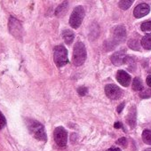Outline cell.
I'll return each mask as SVG.
<instances>
[{
	"instance_id": "cell-25",
	"label": "cell",
	"mask_w": 151,
	"mask_h": 151,
	"mask_svg": "<svg viewBox=\"0 0 151 151\" xmlns=\"http://www.w3.org/2000/svg\"><path fill=\"white\" fill-rule=\"evenodd\" d=\"M124 108V102H123V103H121L118 107H117V109H116V110H117V113H121V111L123 110V109Z\"/></svg>"
},
{
	"instance_id": "cell-20",
	"label": "cell",
	"mask_w": 151,
	"mask_h": 151,
	"mask_svg": "<svg viewBox=\"0 0 151 151\" xmlns=\"http://www.w3.org/2000/svg\"><path fill=\"white\" fill-rule=\"evenodd\" d=\"M128 45L132 49V50H139V44L137 39H131L128 43Z\"/></svg>"
},
{
	"instance_id": "cell-5",
	"label": "cell",
	"mask_w": 151,
	"mask_h": 151,
	"mask_svg": "<svg viewBox=\"0 0 151 151\" xmlns=\"http://www.w3.org/2000/svg\"><path fill=\"white\" fill-rule=\"evenodd\" d=\"M85 14H86V12H85V9L83 6H79L75 7L70 15V18H69L70 26L73 29H78L81 25V23L84 20Z\"/></svg>"
},
{
	"instance_id": "cell-1",
	"label": "cell",
	"mask_w": 151,
	"mask_h": 151,
	"mask_svg": "<svg viewBox=\"0 0 151 151\" xmlns=\"http://www.w3.org/2000/svg\"><path fill=\"white\" fill-rule=\"evenodd\" d=\"M27 127L30 132V134L37 139L45 141L47 139V136L45 133V130L44 125L39 123L38 121H36L34 119H27Z\"/></svg>"
},
{
	"instance_id": "cell-22",
	"label": "cell",
	"mask_w": 151,
	"mask_h": 151,
	"mask_svg": "<svg viewBox=\"0 0 151 151\" xmlns=\"http://www.w3.org/2000/svg\"><path fill=\"white\" fill-rule=\"evenodd\" d=\"M78 93H79V95H81V96H85L86 94H87L88 90H87V88H86V87H85V86H81V87H79V88L78 89Z\"/></svg>"
},
{
	"instance_id": "cell-12",
	"label": "cell",
	"mask_w": 151,
	"mask_h": 151,
	"mask_svg": "<svg viewBox=\"0 0 151 151\" xmlns=\"http://www.w3.org/2000/svg\"><path fill=\"white\" fill-rule=\"evenodd\" d=\"M126 122H127V124H129V125L132 128H133L135 126V124H136V109H135V107L131 108V109L127 115Z\"/></svg>"
},
{
	"instance_id": "cell-24",
	"label": "cell",
	"mask_w": 151,
	"mask_h": 151,
	"mask_svg": "<svg viewBox=\"0 0 151 151\" xmlns=\"http://www.w3.org/2000/svg\"><path fill=\"white\" fill-rule=\"evenodd\" d=\"M139 95L141 96V98H151V91L150 90L143 91L142 93H140Z\"/></svg>"
},
{
	"instance_id": "cell-13",
	"label": "cell",
	"mask_w": 151,
	"mask_h": 151,
	"mask_svg": "<svg viewBox=\"0 0 151 151\" xmlns=\"http://www.w3.org/2000/svg\"><path fill=\"white\" fill-rule=\"evenodd\" d=\"M62 37L67 45H70L75 38V34L70 29H65L62 32Z\"/></svg>"
},
{
	"instance_id": "cell-10",
	"label": "cell",
	"mask_w": 151,
	"mask_h": 151,
	"mask_svg": "<svg viewBox=\"0 0 151 151\" xmlns=\"http://www.w3.org/2000/svg\"><path fill=\"white\" fill-rule=\"evenodd\" d=\"M116 80L122 86L127 87L131 83V77L127 72L120 69L116 73Z\"/></svg>"
},
{
	"instance_id": "cell-9",
	"label": "cell",
	"mask_w": 151,
	"mask_h": 151,
	"mask_svg": "<svg viewBox=\"0 0 151 151\" xmlns=\"http://www.w3.org/2000/svg\"><path fill=\"white\" fill-rule=\"evenodd\" d=\"M149 12H150V6L146 3H141L135 7L133 11V15L135 18L139 19L146 16Z\"/></svg>"
},
{
	"instance_id": "cell-21",
	"label": "cell",
	"mask_w": 151,
	"mask_h": 151,
	"mask_svg": "<svg viewBox=\"0 0 151 151\" xmlns=\"http://www.w3.org/2000/svg\"><path fill=\"white\" fill-rule=\"evenodd\" d=\"M6 124V117L5 116L1 113V111H0V130H1L2 128H4Z\"/></svg>"
},
{
	"instance_id": "cell-23",
	"label": "cell",
	"mask_w": 151,
	"mask_h": 151,
	"mask_svg": "<svg viewBox=\"0 0 151 151\" xmlns=\"http://www.w3.org/2000/svg\"><path fill=\"white\" fill-rule=\"evenodd\" d=\"M116 144H118L120 146H123V147H126L127 146V139L124 137H122L116 141Z\"/></svg>"
},
{
	"instance_id": "cell-19",
	"label": "cell",
	"mask_w": 151,
	"mask_h": 151,
	"mask_svg": "<svg viewBox=\"0 0 151 151\" xmlns=\"http://www.w3.org/2000/svg\"><path fill=\"white\" fill-rule=\"evenodd\" d=\"M141 30L143 32H147V33H151V22H145L141 24L140 27Z\"/></svg>"
},
{
	"instance_id": "cell-18",
	"label": "cell",
	"mask_w": 151,
	"mask_h": 151,
	"mask_svg": "<svg viewBox=\"0 0 151 151\" xmlns=\"http://www.w3.org/2000/svg\"><path fill=\"white\" fill-rule=\"evenodd\" d=\"M65 7H66V8L68 7V2H64V3H62L60 6H59L58 8L56 9L55 14H56L57 16H60L61 14H64V13H65V10H66Z\"/></svg>"
},
{
	"instance_id": "cell-6",
	"label": "cell",
	"mask_w": 151,
	"mask_h": 151,
	"mask_svg": "<svg viewBox=\"0 0 151 151\" xmlns=\"http://www.w3.org/2000/svg\"><path fill=\"white\" fill-rule=\"evenodd\" d=\"M8 29L11 35H13L17 39H22L23 35V29L21 22L14 17H10L8 22Z\"/></svg>"
},
{
	"instance_id": "cell-27",
	"label": "cell",
	"mask_w": 151,
	"mask_h": 151,
	"mask_svg": "<svg viewBox=\"0 0 151 151\" xmlns=\"http://www.w3.org/2000/svg\"><path fill=\"white\" fill-rule=\"evenodd\" d=\"M146 82H147V86H148L149 87H151V76H148V77L147 78V80H146Z\"/></svg>"
},
{
	"instance_id": "cell-16",
	"label": "cell",
	"mask_w": 151,
	"mask_h": 151,
	"mask_svg": "<svg viewBox=\"0 0 151 151\" xmlns=\"http://www.w3.org/2000/svg\"><path fill=\"white\" fill-rule=\"evenodd\" d=\"M142 139L146 144L151 145V130L143 131V132H142Z\"/></svg>"
},
{
	"instance_id": "cell-15",
	"label": "cell",
	"mask_w": 151,
	"mask_h": 151,
	"mask_svg": "<svg viewBox=\"0 0 151 151\" xmlns=\"http://www.w3.org/2000/svg\"><path fill=\"white\" fill-rule=\"evenodd\" d=\"M132 87L134 91H142L143 90V85H142L141 80L139 78H135L133 79Z\"/></svg>"
},
{
	"instance_id": "cell-29",
	"label": "cell",
	"mask_w": 151,
	"mask_h": 151,
	"mask_svg": "<svg viewBox=\"0 0 151 151\" xmlns=\"http://www.w3.org/2000/svg\"><path fill=\"white\" fill-rule=\"evenodd\" d=\"M145 151H151V148H147V149H146Z\"/></svg>"
},
{
	"instance_id": "cell-26",
	"label": "cell",
	"mask_w": 151,
	"mask_h": 151,
	"mask_svg": "<svg viewBox=\"0 0 151 151\" xmlns=\"http://www.w3.org/2000/svg\"><path fill=\"white\" fill-rule=\"evenodd\" d=\"M114 127H115V128H116V129L123 128V124H122L121 123H119V122H116V123H115V124H114Z\"/></svg>"
},
{
	"instance_id": "cell-17",
	"label": "cell",
	"mask_w": 151,
	"mask_h": 151,
	"mask_svg": "<svg viewBox=\"0 0 151 151\" xmlns=\"http://www.w3.org/2000/svg\"><path fill=\"white\" fill-rule=\"evenodd\" d=\"M132 3H133L132 0H123V1H120L118 3V5L122 10H127L132 5Z\"/></svg>"
},
{
	"instance_id": "cell-14",
	"label": "cell",
	"mask_w": 151,
	"mask_h": 151,
	"mask_svg": "<svg viewBox=\"0 0 151 151\" xmlns=\"http://www.w3.org/2000/svg\"><path fill=\"white\" fill-rule=\"evenodd\" d=\"M141 45L146 50H151V35L145 36L141 38Z\"/></svg>"
},
{
	"instance_id": "cell-28",
	"label": "cell",
	"mask_w": 151,
	"mask_h": 151,
	"mask_svg": "<svg viewBox=\"0 0 151 151\" xmlns=\"http://www.w3.org/2000/svg\"><path fill=\"white\" fill-rule=\"evenodd\" d=\"M108 151H122L120 148H118V147H110V148H109L108 149Z\"/></svg>"
},
{
	"instance_id": "cell-4",
	"label": "cell",
	"mask_w": 151,
	"mask_h": 151,
	"mask_svg": "<svg viewBox=\"0 0 151 151\" xmlns=\"http://www.w3.org/2000/svg\"><path fill=\"white\" fill-rule=\"evenodd\" d=\"M53 60L54 63L58 68H61L68 64V50L63 45H57L53 51Z\"/></svg>"
},
{
	"instance_id": "cell-2",
	"label": "cell",
	"mask_w": 151,
	"mask_h": 151,
	"mask_svg": "<svg viewBox=\"0 0 151 151\" xmlns=\"http://www.w3.org/2000/svg\"><path fill=\"white\" fill-rule=\"evenodd\" d=\"M86 60V45L82 42L76 43L73 49L72 61L75 66H81Z\"/></svg>"
},
{
	"instance_id": "cell-7",
	"label": "cell",
	"mask_w": 151,
	"mask_h": 151,
	"mask_svg": "<svg viewBox=\"0 0 151 151\" xmlns=\"http://www.w3.org/2000/svg\"><path fill=\"white\" fill-rule=\"evenodd\" d=\"M53 138H54V140H55L56 144L59 147H65L67 145L68 132L62 126L56 127L54 132H53Z\"/></svg>"
},
{
	"instance_id": "cell-3",
	"label": "cell",
	"mask_w": 151,
	"mask_h": 151,
	"mask_svg": "<svg viewBox=\"0 0 151 151\" xmlns=\"http://www.w3.org/2000/svg\"><path fill=\"white\" fill-rule=\"evenodd\" d=\"M126 37V31L124 26H117L116 28H114L112 29L111 32V39L108 41V46L110 47V49H112L113 47H115L116 45H118L119 43L124 42V40ZM109 49V50H110Z\"/></svg>"
},
{
	"instance_id": "cell-11",
	"label": "cell",
	"mask_w": 151,
	"mask_h": 151,
	"mask_svg": "<svg viewBox=\"0 0 151 151\" xmlns=\"http://www.w3.org/2000/svg\"><path fill=\"white\" fill-rule=\"evenodd\" d=\"M110 60L112 61V63L116 66H120L122 64L124 63V61L126 60V52L124 50L123 51H119L115 52L111 57Z\"/></svg>"
},
{
	"instance_id": "cell-8",
	"label": "cell",
	"mask_w": 151,
	"mask_h": 151,
	"mask_svg": "<svg viewBox=\"0 0 151 151\" xmlns=\"http://www.w3.org/2000/svg\"><path fill=\"white\" fill-rule=\"evenodd\" d=\"M105 93L111 100H118L122 96V90L116 85H107L105 86Z\"/></svg>"
}]
</instances>
